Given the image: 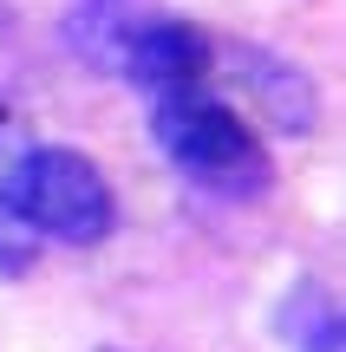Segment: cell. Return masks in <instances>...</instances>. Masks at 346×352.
Wrapping results in <instances>:
<instances>
[{
  "label": "cell",
  "mask_w": 346,
  "mask_h": 352,
  "mask_svg": "<svg viewBox=\"0 0 346 352\" xmlns=\"http://www.w3.org/2000/svg\"><path fill=\"white\" fill-rule=\"evenodd\" d=\"M151 138L190 183L216 189V196H261L268 189V151H261L255 124L229 111L209 91H177V98L151 104Z\"/></svg>",
  "instance_id": "7a4b0ae2"
},
{
  "label": "cell",
  "mask_w": 346,
  "mask_h": 352,
  "mask_svg": "<svg viewBox=\"0 0 346 352\" xmlns=\"http://www.w3.org/2000/svg\"><path fill=\"white\" fill-rule=\"evenodd\" d=\"M0 215L26 235L65 241V248H91V241L111 235L118 222V196L105 183V170L85 151H65V144H33V151L13 164L7 189H0Z\"/></svg>",
  "instance_id": "6da1fadb"
},
{
  "label": "cell",
  "mask_w": 346,
  "mask_h": 352,
  "mask_svg": "<svg viewBox=\"0 0 346 352\" xmlns=\"http://www.w3.org/2000/svg\"><path fill=\"white\" fill-rule=\"evenodd\" d=\"M33 151V144H20V118H13V104L0 98V189H7V176H13V164Z\"/></svg>",
  "instance_id": "8992f818"
},
{
  "label": "cell",
  "mask_w": 346,
  "mask_h": 352,
  "mask_svg": "<svg viewBox=\"0 0 346 352\" xmlns=\"http://www.w3.org/2000/svg\"><path fill=\"white\" fill-rule=\"evenodd\" d=\"M301 352H346V314H340V320H327V327H314Z\"/></svg>",
  "instance_id": "52a82bcc"
},
{
  "label": "cell",
  "mask_w": 346,
  "mask_h": 352,
  "mask_svg": "<svg viewBox=\"0 0 346 352\" xmlns=\"http://www.w3.org/2000/svg\"><path fill=\"white\" fill-rule=\"evenodd\" d=\"M157 0H72L65 7V46H72V59H85L91 72H111L125 78L131 52H138L144 26L157 20Z\"/></svg>",
  "instance_id": "3957f363"
},
{
  "label": "cell",
  "mask_w": 346,
  "mask_h": 352,
  "mask_svg": "<svg viewBox=\"0 0 346 352\" xmlns=\"http://www.w3.org/2000/svg\"><path fill=\"white\" fill-rule=\"evenodd\" d=\"M125 78H131V85H144L151 98L203 91V78H209V39L196 33L190 20H177V13H157V20L144 26L138 52H131Z\"/></svg>",
  "instance_id": "277c9868"
},
{
  "label": "cell",
  "mask_w": 346,
  "mask_h": 352,
  "mask_svg": "<svg viewBox=\"0 0 346 352\" xmlns=\"http://www.w3.org/2000/svg\"><path fill=\"white\" fill-rule=\"evenodd\" d=\"M229 59H235V78L248 85V98L261 104V118L274 131H288V138H307L314 118H321V98H314L307 72L274 59V52H261V46H229Z\"/></svg>",
  "instance_id": "5b68a950"
}]
</instances>
